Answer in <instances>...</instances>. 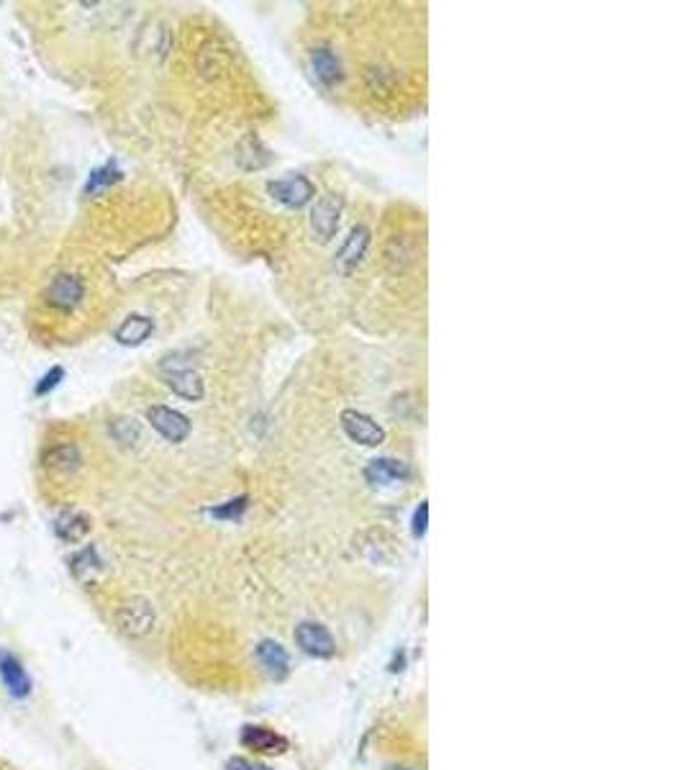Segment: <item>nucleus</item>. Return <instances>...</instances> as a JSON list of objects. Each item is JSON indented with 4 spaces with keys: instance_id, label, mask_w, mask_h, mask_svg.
I'll return each instance as SVG.
<instances>
[{
    "instance_id": "obj_1",
    "label": "nucleus",
    "mask_w": 685,
    "mask_h": 770,
    "mask_svg": "<svg viewBox=\"0 0 685 770\" xmlns=\"http://www.w3.org/2000/svg\"><path fill=\"white\" fill-rule=\"evenodd\" d=\"M116 627L131 637V640H144L157 629V609L150 598L144 596H131L119 604L116 609Z\"/></svg>"
},
{
    "instance_id": "obj_2",
    "label": "nucleus",
    "mask_w": 685,
    "mask_h": 770,
    "mask_svg": "<svg viewBox=\"0 0 685 770\" xmlns=\"http://www.w3.org/2000/svg\"><path fill=\"white\" fill-rule=\"evenodd\" d=\"M159 370H162V378H165L167 388H173V393H178L180 398H188V401H201L204 398V381H201V375L193 367H188V359H185L182 352L162 358Z\"/></svg>"
},
{
    "instance_id": "obj_3",
    "label": "nucleus",
    "mask_w": 685,
    "mask_h": 770,
    "mask_svg": "<svg viewBox=\"0 0 685 770\" xmlns=\"http://www.w3.org/2000/svg\"><path fill=\"white\" fill-rule=\"evenodd\" d=\"M398 542L390 537L385 529H378V527H373V529H365V532H359L355 537V550L365 558V560H370V563H378V565H388L396 560V555H398V547H396Z\"/></svg>"
},
{
    "instance_id": "obj_4",
    "label": "nucleus",
    "mask_w": 685,
    "mask_h": 770,
    "mask_svg": "<svg viewBox=\"0 0 685 770\" xmlns=\"http://www.w3.org/2000/svg\"><path fill=\"white\" fill-rule=\"evenodd\" d=\"M47 304L57 311H75L85 298V282L75 273H59L47 285Z\"/></svg>"
},
{
    "instance_id": "obj_5",
    "label": "nucleus",
    "mask_w": 685,
    "mask_h": 770,
    "mask_svg": "<svg viewBox=\"0 0 685 770\" xmlns=\"http://www.w3.org/2000/svg\"><path fill=\"white\" fill-rule=\"evenodd\" d=\"M296 642L305 655L319 658V660L334 658V652H336V642L331 637V632L319 621H301L296 627Z\"/></svg>"
},
{
    "instance_id": "obj_6",
    "label": "nucleus",
    "mask_w": 685,
    "mask_h": 770,
    "mask_svg": "<svg viewBox=\"0 0 685 770\" xmlns=\"http://www.w3.org/2000/svg\"><path fill=\"white\" fill-rule=\"evenodd\" d=\"M342 429L344 435L350 436L357 444H365V447H381L385 442V429H382L378 421H373L367 413L355 409L342 411Z\"/></svg>"
},
{
    "instance_id": "obj_7",
    "label": "nucleus",
    "mask_w": 685,
    "mask_h": 770,
    "mask_svg": "<svg viewBox=\"0 0 685 770\" xmlns=\"http://www.w3.org/2000/svg\"><path fill=\"white\" fill-rule=\"evenodd\" d=\"M339 219H342V204H339V198H334V196L319 198V204L313 205V211H311V231H313V239L319 244L331 242L336 229H339Z\"/></svg>"
},
{
    "instance_id": "obj_8",
    "label": "nucleus",
    "mask_w": 685,
    "mask_h": 770,
    "mask_svg": "<svg viewBox=\"0 0 685 770\" xmlns=\"http://www.w3.org/2000/svg\"><path fill=\"white\" fill-rule=\"evenodd\" d=\"M267 190H270V196L278 204L288 205V208H301V205H305L316 196L313 182L304 178V175H290V178L275 180V182L267 185Z\"/></svg>"
},
{
    "instance_id": "obj_9",
    "label": "nucleus",
    "mask_w": 685,
    "mask_h": 770,
    "mask_svg": "<svg viewBox=\"0 0 685 770\" xmlns=\"http://www.w3.org/2000/svg\"><path fill=\"white\" fill-rule=\"evenodd\" d=\"M411 478V467L404 460L396 458H375L365 467V481L373 488L401 486Z\"/></svg>"
},
{
    "instance_id": "obj_10",
    "label": "nucleus",
    "mask_w": 685,
    "mask_h": 770,
    "mask_svg": "<svg viewBox=\"0 0 685 770\" xmlns=\"http://www.w3.org/2000/svg\"><path fill=\"white\" fill-rule=\"evenodd\" d=\"M147 419H150V424H152L154 429L165 436L167 442H173V444L185 442L188 435H190V421H188V416H182L180 411L170 409V406H150Z\"/></svg>"
},
{
    "instance_id": "obj_11",
    "label": "nucleus",
    "mask_w": 685,
    "mask_h": 770,
    "mask_svg": "<svg viewBox=\"0 0 685 770\" xmlns=\"http://www.w3.org/2000/svg\"><path fill=\"white\" fill-rule=\"evenodd\" d=\"M0 683L5 686V691L11 693L13 698H26L34 689L31 675L26 673L24 663L11 650H0Z\"/></svg>"
},
{
    "instance_id": "obj_12",
    "label": "nucleus",
    "mask_w": 685,
    "mask_h": 770,
    "mask_svg": "<svg viewBox=\"0 0 685 770\" xmlns=\"http://www.w3.org/2000/svg\"><path fill=\"white\" fill-rule=\"evenodd\" d=\"M367 247H370V229L365 224H357L355 229L350 231L347 242L342 244V250L336 252V270L344 273V275H350L357 265L362 262Z\"/></svg>"
},
{
    "instance_id": "obj_13",
    "label": "nucleus",
    "mask_w": 685,
    "mask_h": 770,
    "mask_svg": "<svg viewBox=\"0 0 685 770\" xmlns=\"http://www.w3.org/2000/svg\"><path fill=\"white\" fill-rule=\"evenodd\" d=\"M242 744L254 752H262V755H280L288 750V740L282 735L267 729V727H259V724H247L242 729Z\"/></svg>"
},
{
    "instance_id": "obj_14",
    "label": "nucleus",
    "mask_w": 685,
    "mask_h": 770,
    "mask_svg": "<svg viewBox=\"0 0 685 770\" xmlns=\"http://www.w3.org/2000/svg\"><path fill=\"white\" fill-rule=\"evenodd\" d=\"M90 516L77 509H67L54 519V535L65 544H77L90 535Z\"/></svg>"
},
{
    "instance_id": "obj_15",
    "label": "nucleus",
    "mask_w": 685,
    "mask_h": 770,
    "mask_svg": "<svg viewBox=\"0 0 685 770\" xmlns=\"http://www.w3.org/2000/svg\"><path fill=\"white\" fill-rule=\"evenodd\" d=\"M67 563H70V573L75 575L80 583H85V586H93L98 581V575L103 573V567H105L101 552L93 544L77 550L75 555H70Z\"/></svg>"
},
{
    "instance_id": "obj_16",
    "label": "nucleus",
    "mask_w": 685,
    "mask_h": 770,
    "mask_svg": "<svg viewBox=\"0 0 685 770\" xmlns=\"http://www.w3.org/2000/svg\"><path fill=\"white\" fill-rule=\"evenodd\" d=\"M257 660H259V666L267 670V675H273V678H278V681L280 678H285L288 670H290V655H288V650L275 640L259 642V647H257Z\"/></svg>"
},
{
    "instance_id": "obj_17",
    "label": "nucleus",
    "mask_w": 685,
    "mask_h": 770,
    "mask_svg": "<svg viewBox=\"0 0 685 770\" xmlns=\"http://www.w3.org/2000/svg\"><path fill=\"white\" fill-rule=\"evenodd\" d=\"M42 465L51 473H75L82 465V455L75 444H51L50 450L42 452Z\"/></svg>"
},
{
    "instance_id": "obj_18",
    "label": "nucleus",
    "mask_w": 685,
    "mask_h": 770,
    "mask_svg": "<svg viewBox=\"0 0 685 770\" xmlns=\"http://www.w3.org/2000/svg\"><path fill=\"white\" fill-rule=\"evenodd\" d=\"M154 332V321L150 316H142V313H131L128 319H124V324L116 329V339L127 347H136L142 342L150 339V334Z\"/></svg>"
},
{
    "instance_id": "obj_19",
    "label": "nucleus",
    "mask_w": 685,
    "mask_h": 770,
    "mask_svg": "<svg viewBox=\"0 0 685 770\" xmlns=\"http://www.w3.org/2000/svg\"><path fill=\"white\" fill-rule=\"evenodd\" d=\"M311 67H313V75L319 77L327 88L336 85L342 80V62L339 57L331 50H316L311 54Z\"/></svg>"
},
{
    "instance_id": "obj_20",
    "label": "nucleus",
    "mask_w": 685,
    "mask_h": 770,
    "mask_svg": "<svg viewBox=\"0 0 685 770\" xmlns=\"http://www.w3.org/2000/svg\"><path fill=\"white\" fill-rule=\"evenodd\" d=\"M108 435L113 436V442H119L121 447H136L142 439V427H139V421L121 416V419H113L108 424Z\"/></svg>"
},
{
    "instance_id": "obj_21",
    "label": "nucleus",
    "mask_w": 685,
    "mask_h": 770,
    "mask_svg": "<svg viewBox=\"0 0 685 770\" xmlns=\"http://www.w3.org/2000/svg\"><path fill=\"white\" fill-rule=\"evenodd\" d=\"M247 506H250V496H236L221 506L208 509V516H213L219 521H236V519H242V513L247 512Z\"/></svg>"
},
{
    "instance_id": "obj_22",
    "label": "nucleus",
    "mask_w": 685,
    "mask_h": 770,
    "mask_svg": "<svg viewBox=\"0 0 685 770\" xmlns=\"http://www.w3.org/2000/svg\"><path fill=\"white\" fill-rule=\"evenodd\" d=\"M119 180H121V170H119L113 162H108V165H103V167H98V170L90 175L88 185H85V190H88V193H96V190L108 188V185H113V182H119Z\"/></svg>"
},
{
    "instance_id": "obj_23",
    "label": "nucleus",
    "mask_w": 685,
    "mask_h": 770,
    "mask_svg": "<svg viewBox=\"0 0 685 770\" xmlns=\"http://www.w3.org/2000/svg\"><path fill=\"white\" fill-rule=\"evenodd\" d=\"M62 378H65V367H59V365H57V367H51L50 373H47V375H44V378L36 383L34 393H36V396H47V393H51L57 385L62 383Z\"/></svg>"
},
{
    "instance_id": "obj_24",
    "label": "nucleus",
    "mask_w": 685,
    "mask_h": 770,
    "mask_svg": "<svg viewBox=\"0 0 685 770\" xmlns=\"http://www.w3.org/2000/svg\"><path fill=\"white\" fill-rule=\"evenodd\" d=\"M427 527H429V504L421 501L419 509L413 512V519H411V532H413V537H424V535H427Z\"/></svg>"
},
{
    "instance_id": "obj_25",
    "label": "nucleus",
    "mask_w": 685,
    "mask_h": 770,
    "mask_svg": "<svg viewBox=\"0 0 685 770\" xmlns=\"http://www.w3.org/2000/svg\"><path fill=\"white\" fill-rule=\"evenodd\" d=\"M228 770H273L267 768L265 763H252V760H244V758H234V760H228Z\"/></svg>"
}]
</instances>
